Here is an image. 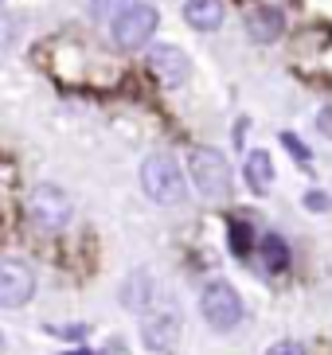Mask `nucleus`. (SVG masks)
I'll return each instance as SVG.
<instances>
[{"label":"nucleus","instance_id":"obj_1","mask_svg":"<svg viewBox=\"0 0 332 355\" xmlns=\"http://www.w3.org/2000/svg\"><path fill=\"white\" fill-rule=\"evenodd\" d=\"M141 184H145L149 199L165 203V207H180L184 203V172H180L172 153H153L141 168Z\"/></svg>","mask_w":332,"mask_h":355},{"label":"nucleus","instance_id":"obj_2","mask_svg":"<svg viewBox=\"0 0 332 355\" xmlns=\"http://www.w3.org/2000/svg\"><path fill=\"white\" fill-rule=\"evenodd\" d=\"M156 24H160V12L145 0H129L122 12H114V20H110V32H114V43L122 51H137V47H145L153 40Z\"/></svg>","mask_w":332,"mask_h":355},{"label":"nucleus","instance_id":"obj_3","mask_svg":"<svg viewBox=\"0 0 332 355\" xmlns=\"http://www.w3.org/2000/svg\"><path fill=\"white\" fill-rule=\"evenodd\" d=\"M188 172H192V184L204 199L211 203H223L231 199V168L223 160V153L215 148H192L188 153Z\"/></svg>","mask_w":332,"mask_h":355},{"label":"nucleus","instance_id":"obj_4","mask_svg":"<svg viewBox=\"0 0 332 355\" xmlns=\"http://www.w3.org/2000/svg\"><path fill=\"white\" fill-rule=\"evenodd\" d=\"M199 313H204V320H208L215 332H231V328L242 320V301L227 282H211L208 289H204V297H199Z\"/></svg>","mask_w":332,"mask_h":355},{"label":"nucleus","instance_id":"obj_5","mask_svg":"<svg viewBox=\"0 0 332 355\" xmlns=\"http://www.w3.org/2000/svg\"><path fill=\"white\" fill-rule=\"evenodd\" d=\"M28 215L35 219V227H43V230H63L67 223H71V215H74V207H71V199H67V191L63 188H55V184H40V188L31 191V199H28Z\"/></svg>","mask_w":332,"mask_h":355},{"label":"nucleus","instance_id":"obj_6","mask_svg":"<svg viewBox=\"0 0 332 355\" xmlns=\"http://www.w3.org/2000/svg\"><path fill=\"white\" fill-rule=\"evenodd\" d=\"M141 340H145L149 352H172L180 340V313L176 309H145V320H141Z\"/></svg>","mask_w":332,"mask_h":355},{"label":"nucleus","instance_id":"obj_7","mask_svg":"<svg viewBox=\"0 0 332 355\" xmlns=\"http://www.w3.org/2000/svg\"><path fill=\"white\" fill-rule=\"evenodd\" d=\"M149 71L160 86H184L192 74V59L180 51L176 43H156L149 51Z\"/></svg>","mask_w":332,"mask_h":355},{"label":"nucleus","instance_id":"obj_8","mask_svg":"<svg viewBox=\"0 0 332 355\" xmlns=\"http://www.w3.org/2000/svg\"><path fill=\"white\" fill-rule=\"evenodd\" d=\"M35 293V273L24 261H0V309H20Z\"/></svg>","mask_w":332,"mask_h":355},{"label":"nucleus","instance_id":"obj_9","mask_svg":"<svg viewBox=\"0 0 332 355\" xmlns=\"http://www.w3.org/2000/svg\"><path fill=\"white\" fill-rule=\"evenodd\" d=\"M281 32H285V16H281L278 8L262 4V8L247 12V35H250L254 43H274Z\"/></svg>","mask_w":332,"mask_h":355},{"label":"nucleus","instance_id":"obj_10","mask_svg":"<svg viewBox=\"0 0 332 355\" xmlns=\"http://www.w3.org/2000/svg\"><path fill=\"white\" fill-rule=\"evenodd\" d=\"M184 20L196 32H215L227 20V4L223 0H184Z\"/></svg>","mask_w":332,"mask_h":355},{"label":"nucleus","instance_id":"obj_11","mask_svg":"<svg viewBox=\"0 0 332 355\" xmlns=\"http://www.w3.org/2000/svg\"><path fill=\"white\" fill-rule=\"evenodd\" d=\"M153 301H156V282L149 277V273H133V277L122 285V304H125V309L145 313Z\"/></svg>","mask_w":332,"mask_h":355},{"label":"nucleus","instance_id":"obj_12","mask_svg":"<svg viewBox=\"0 0 332 355\" xmlns=\"http://www.w3.org/2000/svg\"><path fill=\"white\" fill-rule=\"evenodd\" d=\"M258 258H262V266H266L270 273H281L285 266H290V246H285V239H278V234H262Z\"/></svg>","mask_w":332,"mask_h":355},{"label":"nucleus","instance_id":"obj_13","mask_svg":"<svg viewBox=\"0 0 332 355\" xmlns=\"http://www.w3.org/2000/svg\"><path fill=\"white\" fill-rule=\"evenodd\" d=\"M247 184L254 191H266L274 184V164H270V153H262V148H254L247 157Z\"/></svg>","mask_w":332,"mask_h":355},{"label":"nucleus","instance_id":"obj_14","mask_svg":"<svg viewBox=\"0 0 332 355\" xmlns=\"http://www.w3.org/2000/svg\"><path fill=\"white\" fill-rule=\"evenodd\" d=\"M250 246H254V230L242 227V223H231V250H235V254H250Z\"/></svg>","mask_w":332,"mask_h":355},{"label":"nucleus","instance_id":"obj_15","mask_svg":"<svg viewBox=\"0 0 332 355\" xmlns=\"http://www.w3.org/2000/svg\"><path fill=\"white\" fill-rule=\"evenodd\" d=\"M129 0H90V16L94 20H114V12H122Z\"/></svg>","mask_w":332,"mask_h":355},{"label":"nucleus","instance_id":"obj_16","mask_svg":"<svg viewBox=\"0 0 332 355\" xmlns=\"http://www.w3.org/2000/svg\"><path fill=\"white\" fill-rule=\"evenodd\" d=\"M305 207L309 211H332V196H324V191H309V196H305Z\"/></svg>","mask_w":332,"mask_h":355},{"label":"nucleus","instance_id":"obj_17","mask_svg":"<svg viewBox=\"0 0 332 355\" xmlns=\"http://www.w3.org/2000/svg\"><path fill=\"white\" fill-rule=\"evenodd\" d=\"M281 145L290 148V153H293L297 160H309V148H305V145H301V141H297L293 133H281Z\"/></svg>","mask_w":332,"mask_h":355},{"label":"nucleus","instance_id":"obj_18","mask_svg":"<svg viewBox=\"0 0 332 355\" xmlns=\"http://www.w3.org/2000/svg\"><path fill=\"white\" fill-rule=\"evenodd\" d=\"M266 355H305V347L297 344V340H281V344H274Z\"/></svg>","mask_w":332,"mask_h":355},{"label":"nucleus","instance_id":"obj_19","mask_svg":"<svg viewBox=\"0 0 332 355\" xmlns=\"http://www.w3.org/2000/svg\"><path fill=\"white\" fill-rule=\"evenodd\" d=\"M55 332H59V336H74V340H78V336H86V324H74V328H55Z\"/></svg>","mask_w":332,"mask_h":355},{"label":"nucleus","instance_id":"obj_20","mask_svg":"<svg viewBox=\"0 0 332 355\" xmlns=\"http://www.w3.org/2000/svg\"><path fill=\"white\" fill-rule=\"evenodd\" d=\"M67 355H90V352H67Z\"/></svg>","mask_w":332,"mask_h":355},{"label":"nucleus","instance_id":"obj_21","mask_svg":"<svg viewBox=\"0 0 332 355\" xmlns=\"http://www.w3.org/2000/svg\"><path fill=\"white\" fill-rule=\"evenodd\" d=\"M0 4H4V0H0Z\"/></svg>","mask_w":332,"mask_h":355}]
</instances>
